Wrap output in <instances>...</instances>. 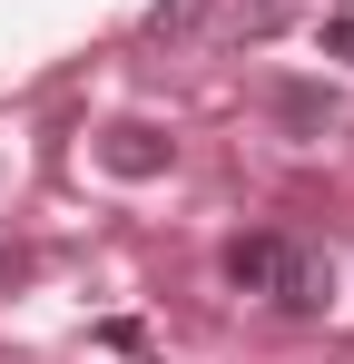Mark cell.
<instances>
[{"instance_id":"cell-5","label":"cell","mask_w":354,"mask_h":364,"mask_svg":"<svg viewBox=\"0 0 354 364\" xmlns=\"http://www.w3.org/2000/svg\"><path fill=\"white\" fill-rule=\"evenodd\" d=\"M197 20H207V0H158V10H148V30H158V40H177V30H197Z\"/></svg>"},{"instance_id":"cell-1","label":"cell","mask_w":354,"mask_h":364,"mask_svg":"<svg viewBox=\"0 0 354 364\" xmlns=\"http://www.w3.org/2000/svg\"><path fill=\"white\" fill-rule=\"evenodd\" d=\"M217 266H227L236 296H266V305H286V315H325V296H335L325 256H305L295 237H227Z\"/></svg>"},{"instance_id":"cell-6","label":"cell","mask_w":354,"mask_h":364,"mask_svg":"<svg viewBox=\"0 0 354 364\" xmlns=\"http://www.w3.org/2000/svg\"><path fill=\"white\" fill-rule=\"evenodd\" d=\"M325 50H335V60H354V20H325Z\"/></svg>"},{"instance_id":"cell-2","label":"cell","mask_w":354,"mask_h":364,"mask_svg":"<svg viewBox=\"0 0 354 364\" xmlns=\"http://www.w3.org/2000/svg\"><path fill=\"white\" fill-rule=\"evenodd\" d=\"M99 168H109V178H158V168H168V128L118 119L109 138H99Z\"/></svg>"},{"instance_id":"cell-4","label":"cell","mask_w":354,"mask_h":364,"mask_svg":"<svg viewBox=\"0 0 354 364\" xmlns=\"http://www.w3.org/2000/svg\"><path fill=\"white\" fill-rule=\"evenodd\" d=\"M286 20H295V0H246V10L227 20V30H236V40H276Z\"/></svg>"},{"instance_id":"cell-3","label":"cell","mask_w":354,"mask_h":364,"mask_svg":"<svg viewBox=\"0 0 354 364\" xmlns=\"http://www.w3.org/2000/svg\"><path fill=\"white\" fill-rule=\"evenodd\" d=\"M276 119H286V128H325V119H335V99H325V89H295V79H286V89H276Z\"/></svg>"}]
</instances>
